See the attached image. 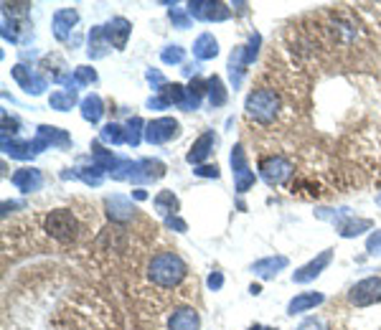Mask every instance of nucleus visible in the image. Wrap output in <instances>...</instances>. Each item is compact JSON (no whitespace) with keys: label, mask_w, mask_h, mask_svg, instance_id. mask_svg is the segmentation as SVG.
Masks as SVG:
<instances>
[{"label":"nucleus","mask_w":381,"mask_h":330,"mask_svg":"<svg viewBox=\"0 0 381 330\" xmlns=\"http://www.w3.org/2000/svg\"><path fill=\"white\" fill-rule=\"evenodd\" d=\"M183 277H186V264L176 252L155 254L150 259V264H147V279H150L152 285L163 287V290L178 287L183 282Z\"/></svg>","instance_id":"f257e3e1"},{"label":"nucleus","mask_w":381,"mask_h":330,"mask_svg":"<svg viewBox=\"0 0 381 330\" xmlns=\"http://www.w3.org/2000/svg\"><path fill=\"white\" fill-rule=\"evenodd\" d=\"M44 228L51 239L61 241V244H69V241H74L79 236V221H76V216L69 209H56L46 214Z\"/></svg>","instance_id":"f03ea898"},{"label":"nucleus","mask_w":381,"mask_h":330,"mask_svg":"<svg viewBox=\"0 0 381 330\" xmlns=\"http://www.w3.org/2000/svg\"><path fill=\"white\" fill-rule=\"evenodd\" d=\"M279 112V97L274 94L272 89H257L252 94L247 97V114L252 120L262 122H272Z\"/></svg>","instance_id":"7ed1b4c3"},{"label":"nucleus","mask_w":381,"mask_h":330,"mask_svg":"<svg viewBox=\"0 0 381 330\" xmlns=\"http://www.w3.org/2000/svg\"><path fill=\"white\" fill-rule=\"evenodd\" d=\"M349 300L356 307H368V305L381 302V277H366L356 282L349 292Z\"/></svg>","instance_id":"20e7f679"},{"label":"nucleus","mask_w":381,"mask_h":330,"mask_svg":"<svg viewBox=\"0 0 381 330\" xmlns=\"http://www.w3.org/2000/svg\"><path fill=\"white\" fill-rule=\"evenodd\" d=\"M260 171L270 185H279L292 176V163L285 155H270V158H262Z\"/></svg>","instance_id":"39448f33"},{"label":"nucleus","mask_w":381,"mask_h":330,"mask_svg":"<svg viewBox=\"0 0 381 330\" xmlns=\"http://www.w3.org/2000/svg\"><path fill=\"white\" fill-rule=\"evenodd\" d=\"M178 135V122L173 117H158L145 125V140L150 145H160V142H168Z\"/></svg>","instance_id":"423d86ee"},{"label":"nucleus","mask_w":381,"mask_h":330,"mask_svg":"<svg viewBox=\"0 0 381 330\" xmlns=\"http://www.w3.org/2000/svg\"><path fill=\"white\" fill-rule=\"evenodd\" d=\"M188 16L201 20H226L229 8L224 3H209V0H198V3H188Z\"/></svg>","instance_id":"0eeeda50"},{"label":"nucleus","mask_w":381,"mask_h":330,"mask_svg":"<svg viewBox=\"0 0 381 330\" xmlns=\"http://www.w3.org/2000/svg\"><path fill=\"white\" fill-rule=\"evenodd\" d=\"M231 168H234L236 190H239V193L249 190V185H254V173L249 171L247 158H244V150H241V145H236L234 152H231Z\"/></svg>","instance_id":"6e6552de"},{"label":"nucleus","mask_w":381,"mask_h":330,"mask_svg":"<svg viewBox=\"0 0 381 330\" xmlns=\"http://www.w3.org/2000/svg\"><path fill=\"white\" fill-rule=\"evenodd\" d=\"M330 257H333V252H330V249L320 252V254H318V257H315V259L310 262V264L300 267L298 272L292 274V279H295V282H300V285H303V282H310V279H315L318 274L323 272L325 267L330 264Z\"/></svg>","instance_id":"1a4fd4ad"},{"label":"nucleus","mask_w":381,"mask_h":330,"mask_svg":"<svg viewBox=\"0 0 381 330\" xmlns=\"http://www.w3.org/2000/svg\"><path fill=\"white\" fill-rule=\"evenodd\" d=\"M198 325H201V320L193 307H178L168 320V330H198Z\"/></svg>","instance_id":"9d476101"},{"label":"nucleus","mask_w":381,"mask_h":330,"mask_svg":"<svg viewBox=\"0 0 381 330\" xmlns=\"http://www.w3.org/2000/svg\"><path fill=\"white\" fill-rule=\"evenodd\" d=\"M44 183V176L36 171V168H20V171L13 173V185L23 193H31V190H38Z\"/></svg>","instance_id":"9b49d317"},{"label":"nucleus","mask_w":381,"mask_h":330,"mask_svg":"<svg viewBox=\"0 0 381 330\" xmlns=\"http://www.w3.org/2000/svg\"><path fill=\"white\" fill-rule=\"evenodd\" d=\"M214 133H203L201 138L196 140V142H193V145H190V150H188V155H186V160H188V163H193V165H198V163H203V160L209 158V152H211V147H214Z\"/></svg>","instance_id":"f8f14e48"},{"label":"nucleus","mask_w":381,"mask_h":330,"mask_svg":"<svg viewBox=\"0 0 381 330\" xmlns=\"http://www.w3.org/2000/svg\"><path fill=\"white\" fill-rule=\"evenodd\" d=\"M76 20H79V16H76V11H71V8H64V11H59L56 16H54V33H56L59 41H66V38H69V31L74 28Z\"/></svg>","instance_id":"ddd939ff"},{"label":"nucleus","mask_w":381,"mask_h":330,"mask_svg":"<svg viewBox=\"0 0 381 330\" xmlns=\"http://www.w3.org/2000/svg\"><path fill=\"white\" fill-rule=\"evenodd\" d=\"M104 33H107L109 44L114 49H125L127 44V36H130V23L125 18H114L109 25H104Z\"/></svg>","instance_id":"4468645a"},{"label":"nucleus","mask_w":381,"mask_h":330,"mask_svg":"<svg viewBox=\"0 0 381 330\" xmlns=\"http://www.w3.org/2000/svg\"><path fill=\"white\" fill-rule=\"evenodd\" d=\"M107 214L112 221H127L133 219V203L127 201L125 196H109L107 198Z\"/></svg>","instance_id":"2eb2a0df"},{"label":"nucleus","mask_w":381,"mask_h":330,"mask_svg":"<svg viewBox=\"0 0 381 330\" xmlns=\"http://www.w3.org/2000/svg\"><path fill=\"white\" fill-rule=\"evenodd\" d=\"M320 302H323V295H320V292H303V295L290 300L287 312H290V315H298V312L313 310V307H318Z\"/></svg>","instance_id":"dca6fc26"},{"label":"nucleus","mask_w":381,"mask_h":330,"mask_svg":"<svg viewBox=\"0 0 381 330\" xmlns=\"http://www.w3.org/2000/svg\"><path fill=\"white\" fill-rule=\"evenodd\" d=\"M285 267H287V257H267V259L254 262L252 272L257 274V277L267 279V277H274V274H277L279 269H285Z\"/></svg>","instance_id":"f3484780"},{"label":"nucleus","mask_w":381,"mask_h":330,"mask_svg":"<svg viewBox=\"0 0 381 330\" xmlns=\"http://www.w3.org/2000/svg\"><path fill=\"white\" fill-rule=\"evenodd\" d=\"M13 76H16V82H18L25 92H31V94H41V92H44V79L33 76L25 66H16V69H13Z\"/></svg>","instance_id":"a211bd4d"},{"label":"nucleus","mask_w":381,"mask_h":330,"mask_svg":"<svg viewBox=\"0 0 381 330\" xmlns=\"http://www.w3.org/2000/svg\"><path fill=\"white\" fill-rule=\"evenodd\" d=\"M193 54H196V59H201V61H206V59H214L216 54H219V44H216V38L211 36V33H201V36L196 38V44H193Z\"/></svg>","instance_id":"6ab92c4d"},{"label":"nucleus","mask_w":381,"mask_h":330,"mask_svg":"<svg viewBox=\"0 0 381 330\" xmlns=\"http://www.w3.org/2000/svg\"><path fill=\"white\" fill-rule=\"evenodd\" d=\"M102 99L97 94H89L87 99L82 102V117L87 122H99V117H102Z\"/></svg>","instance_id":"aec40b11"},{"label":"nucleus","mask_w":381,"mask_h":330,"mask_svg":"<svg viewBox=\"0 0 381 330\" xmlns=\"http://www.w3.org/2000/svg\"><path fill=\"white\" fill-rule=\"evenodd\" d=\"M76 102V89H64V92H54L49 99V104L59 112H66L71 109V104Z\"/></svg>","instance_id":"412c9836"},{"label":"nucleus","mask_w":381,"mask_h":330,"mask_svg":"<svg viewBox=\"0 0 381 330\" xmlns=\"http://www.w3.org/2000/svg\"><path fill=\"white\" fill-rule=\"evenodd\" d=\"M155 209H158V214L171 219V214L173 216L178 214V198L173 196L171 190H163V193H158V198H155Z\"/></svg>","instance_id":"4be33fe9"},{"label":"nucleus","mask_w":381,"mask_h":330,"mask_svg":"<svg viewBox=\"0 0 381 330\" xmlns=\"http://www.w3.org/2000/svg\"><path fill=\"white\" fill-rule=\"evenodd\" d=\"M366 228H371L368 219H349V221H343L341 226H338V231H341V236H358L363 234Z\"/></svg>","instance_id":"5701e85b"},{"label":"nucleus","mask_w":381,"mask_h":330,"mask_svg":"<svg viewBox=\"0 0 381 330\" xmlns=\"http://www.w3.org/2000/svg\"><path fill=\"white\" fill-rule=\"evenodd\" d=\"M209 99H211V104L214 107H222L224 102H226V92H224V84H222V79L219 76H214V79H209Z\"/></svg>","instance_id":"b1692460"},{"label":"nucleus","mask_w":381,"mask_h":330,"mask_svg":"<svg viewBox=\"0 0 381 330\" xmlns=\"http://www.w3.org/2000/svg\"><path fill=\"white\" fill-rule=\"evenodd\" d=\"M102 140L104 142H114V145H120V142H125L127 140V135H125V130H122L120 125H104V130H102Z\"/></svg>","instance_id":"393cba45"},{"label":"nucleus","mask_w":381,"mask_h":330,"mask_svg":"<svg viewBox=\"0 0 381 330\" xmlns=\"http://www.w3.org/2000/svg\"><path fill=\"white\" fill-rule=\"evenodd\" d=\"M140 127H143V122H140L138 117H133V120L127 122L125 135H127V142H130V145H133V147L140 142Z\"/></svg>","instance_id":"a878e982"},{"label":"nucleus","mask_w":381,"mask_h":330,"mask_svg":"<svg viewBox=\"0 0 381 330\" xmlns=\"http://www.w3.org/2000/svg\"><path fill=\"white\" fill-rule=\"evenodd\" d=\"M74 79H76V84H95L97 71L89 69V66H79V69L74 71Z\"/></svg>","instance_id":"bb28decb"},{"label":"nucleus","mask_w":381,"mask_h":330,"mask_svg":"<svg viewBox=\"0 0 381 330\" xmlns=\"http://www.w3.org/2000/svg\"><path fill=\"white\" fill-rule=\"evenodd\" d=\"M160 59H163L165 63H181L183 61V49H181V46H168V49L160 54Z\"/></svg>","instance_id":"cd10ccee"},{"label":"nucleus","mask_w":381,"mask_h":330,"mask_svg":"<svg viewBox=\"0 0 381 330\" xmlns=\"http://www.w3.org/2000/svg\"><path fill=\"white\" fill-rule=\"evenodd\" d=\"M366 247H368V252H371V254H381V231H376V234L368 236Z\"/></svg>","instance_id":"c85d7f7f"},{"label":"nucleus","mask_w":381,"mask_h":330,"mask_svg":"<svg viewBox=\"0 0 381 330\" xmlns=\"http://www.w3.org/2000/svg\"><path fill=\"white\" fill-rule=\"evenodd\" d=\"M298 330H325V325H323V320H318V317H308V320L300 323Z\"/></svg>","instance_id":"c756f323"},{"label":"nucleus","mask_w":381,"mask_h":330,"mask_svg":"<svg viewBox=\"0 0 381 330\" xmlns=\"http://www.w3.org/2000/svg\"><path fill=\"white\" fill-rule=\"evenodd\" d=\"M171 18L178 23V28H188V25H190L188 16H183V13H178V11H171Z\"/></svg>","instance_id":"7c9ffc66"},{"label":"nucleus","mask_w":381,"mask_h":330,"mask_svg":"<svg viewBox=\"0 0 381 330\" xmlns=\"http://www.w3.org/2000/svg\"><path fill=\"white\" fill-rule=\"evenodd\" d=\"M196 176H206V178H219V168L216 165H203V168H198Z\"/></svg>","instance_id":"2f4dec72"},{"label":"nucleus","mask_w":381,"mask_h":330,"mask_svg":"<svg viewBox=\"0 0 381 330\" xmlns=\"http://www.w3.org/2000/svg\"><path fill=\"white\" fill-rule=\"evenodd\" d=\"M222 285H224L222 272H214V274H211V277H209V287H211V290H219Z\"/></svg>","instance_id":"473e14b6"},{"label":"nucleus","mask_w":381,"mask_h":330,"mask_svg":"<svg viewBox=\"0 0 381 330\" xmlns=\"http://www.w3.org/2000/svg\"><path fill=\"white\" fill-rule=\"evenodd\" d=\"M165 224H168V226H176L178 228V231H186V224L183 221H181V219H173V216H171V219H165Z\"/></svg>","instance_id":"72a5a7b5"},{"label":"nucleus","mask_w":381,"mask_h":330,"mask_svg":"<svg viewBox=\"0 0 381 330\" xmlns=\"http://www.w3.org/2000/svg\"><path fill=\"white\" fill-rule=\"evenodd\" d=\"M135 198H138V201H143V198H145V190L138 188V190H135Z\"/></svg>","instance_id":"f704fd0d"},{"label":"nucleus","mask_w":381,"mask_h":330,"mask_svg":"<svg viewBox=\"0 0 381 330\" xmlns=\"http://www.w3.org/2000/svg\"><path fill=\"white\" fill-rule=\"evenodd\" d=\"M249 330H262V325H254V328H249Z\"/></svg>","instance_id":"c9c22d12"},{"label":"nucleus","mask_w":381,"mask_h":330,"mask_svg":"<svg viewBox=\"0 0 381 330\" xmlns=\"http://www.w3.org/2000/svg\"><path fill=\"white\" fill-rule=\"evenodd\" d=\"M262 330H274V328H262Z\"/></svg>","instance_id":"e433bc0d"},{"label":"nucleus","mask_w":381,"mask_h":330,"mask_svg":"<svg viewBox=\"0 0 381 330\" xmlns=\"http://www.w3.org/2000/svg\"><path fill=\"white\" fill-rule=\"evenodd\" d=\"M379 206H381V196H379Z\"/></svg>","instance_id":"4c0bfd02"}]
</instances>
